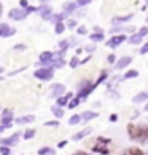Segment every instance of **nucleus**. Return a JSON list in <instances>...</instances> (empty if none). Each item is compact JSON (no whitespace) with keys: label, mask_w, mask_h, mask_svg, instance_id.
<instances>
[{"label":"nucleus","mask_w":148,"mask_h":155,"mask_svg":"<svg viewBox=\"0 0 148 155\" xmlns=\"http://www.w3.org/2000/svg\"><path fill=\"white\" fill-rule=\"evenodd\" d=\"M76 9H77V5L74 4V2H71V4H67V5L64 7V12H66V14H69V12L76 11Z\"/></svg>","instance_id":"b1692460"},{"label":"nucleus","mask_w":148,"mask_h":155,"mask_svg":"<svg viewBox=\"0 0 148 155\" xmlns=\"http://www.w3.org/2000/svg\"><path fill=\"white\" fill-rule=\"evenodd\" d=\"M77 64H79V59H77V57H72L71 62H69V66H71V67H76Z\"/></svg>","instance_id":"2f4dec72"},{"label":"nucleus","mask_w":148,"mask_h":155,"mask_svg":"<svg viewBox=\"0 0 148 155\" xmlns=\"http://www.w3.org/2000/svg\"><path fill=\"white\" fill-rule=\"evenodd\" d=\"M35 78L43 79V81H50L54 78V67H41L38 71H35Z\"/></svg>","instance_id":"7ed1b4c3"},{"label":"nucleus","mask_w":148,"mask_h":155,"mask_svg":"<svg viewBox=\"0 0 148 155\" xmlns=\"http://www.w3.org/2000/svg\"><path fill=\"white\" fill-rule=\"evenodd\" d=\"M145 110H148V104H146V105H145Z\"/></svg>","instance_id":"49530a36"},{"label":"nucleus","mask_w":148,"mask_h":155,"mask_svg":"<svg viewBox=\"0 0 148 155\" xmlns=\"http://www.w3.org/2000/svg\"><path fill=\"white\" fill-rule=\"evenodd\" d=\"M35 11H36L35 7H26V9H21V7H19V9H11L9 17H11V19H14V21H22V19H24L29 12H35Z\"/></svg>","instance_id":"f03ea898"},{"label":"nucleus","mask_w":148,"mask_h":155,"mask_svg":"<svg viewBox=\"0 0 148 155\" xmlns=\"http://www.w3.org/2000/svg\"><path fill=\"white\" fill-rule=\"evenodd\" d=\"M67 24H69V26H71V28H74V26H76L77 22H76V21H74V19H71V21L67 22Z\"/></svg>","instance_id":"a19ab883"},{"label":"nucleus","mask_w":148,"mask_h":155,"mask_svg":"<svg viewBox=\"0 0 148 155\" xmlns=\"http://www.w3.org/2000/svg\"><path fill=\"white\" fill-rule=\"evenodd\" d=\"M64 29H66L64 22H55V33H57V35H62V33H64Z\"/></svg>","instance_id":"412c9836"},{"label":"nucleus","mask_w":148,"mask_h":155,"mask_svg":"<svg viewBox=\"0 0 148 155\" xmlns=\"http://www.w3.org/2000/svg\"><path fill=\"white\" fill-rule=\"evenodd\" d=\"M140 35H141V36H146V35H148V28H141V29H140Z\"/></svg>","instance_id":"e433bc0d"},{"label":"nucleus","mask_w":148,"mask_h":155,"mask_svg":"<svg viewBox=\"0 0 148 155\" xmlns=\"http://www.w3.org/2000/svg\"><path fill=\"white\" fill-rule=\"evenodd\" d=\"M72 155H90L88 152H76V153H72Z\"/></svg>","instance_id":"79ce46f5"},{"label":"nucleus","mask_w":148,"mask_h":155,"mask_svg":"<svg viewBox=\"0 0 148 155\" xmlns=\"http://www.w3.org/2000/svg\"><path fill=\"white\" fill-rule=\"evenodd\" d=\"M127 134H129L133 140H148V126L127 124Z\"/></svg>","instance_id":"f257e3e1"},{"label":"nucleus","mask_w":148,"mask_h":155,"mask_svg":"<svg viewBox=\"0 0 148 155\" xmlns=\"http://www.w3.org/2000/svg\"><path fill=\"white\" fill-rule=\"evenodd\" d=\"M17 140H19V133L12 134V136H9V138L0 140V143H2V145H5V147H11V145H16V143H17Z\"/></svg>","instance_id":"6e6552de"},{"label":"nucleus","mask_w":148,"mask_h":155,"mask_svg":"<svg viewBox=\"0 0 148 155\" xmlns=\"http://www.w3.org/2000/svg\"><path fill=\"white\" fill-rule=\"evenodd\" d=\"M72 95L71 93H66L64 97H57V105L62 107V105H67V102H69V98H71Z\"/></svg>","instance_id":"2eb2a0df"},{"label":"nucleus","mask_w":148,"mask_h":155,"mask_svg":"<svg viewBox=\"0 0 148 155\" xmlns=\"http://www.w3.org/2000/svg\"><path fill=\"white\" fill-rule=\"evenodd\" d=\"M52 112L55 114V117H62L64 116V110H62V107H59V105L52 107Z\"/></svg>","instance_id":"4be33fe9"},{"label":"nucleus","mask_w":148,"mask_h":155,"mask_svg":"<svg viewBox=\"0 0 148 155\" xmlns=\"http://www.w3.org/2000/svg\"><path fill=\"white\" fill-rule=\"evenodd\" d=\"M4 129H5V127H4V126H0V133H2V131H4Z\"/></svg>","instance_id":"37998d69"},{"label":"nucleus","mask_w":148,"mask_h":155,"mask_svg":"<svg viewBox=\"0 0 148 155\" xmlns=\"http://www.w3.org/2000/svg\"><path fill=\"white\" fill-rule=\"evenodd\" d=\"M59 47H61V50L64 52V50L69 47V41H67V40H64V41H61V43H59Z\"/></svg>","instance_id":"473e14b6"},{"label":"nucleus","mask_w":148,"mask_h":155,"mask_svg":"<svg viewBox=\"0 0 148 155\" xmlns=\"http://www.w3.org/2000/svg\"><path fill=\"white\" fill-rule=\"evenodd\" d=\"M105 78H107V72H102V74H100V78H98V83H102V81H104V79H105Z\"/></svg>","instance_id":"4c0bfd02"},{"label":"nucleus","mask_w":148,"mask_h":155,"mask_svg":"<svg viewBox=\"0 0 148 155\" xmlns=\"http://www.w3.org/2000/svg\"><path fill=\"white\" fill-rule=\"evenodd\" d=\"M77 104H79V98H74V100H71V102H67L69 109H74V107H77Z\"/></svg>","instance_id":"c756f323"},{"label":"nucleus","mask_w":148,"mask_h":155,"mask_svg":"<svg viewBox=\"0 0 148 155\" xmlns=\"http://www.w3.org/2000/svg\"><path fill=\"white\" fill-rule=\"evenodd\" d=\"M145 100H148V91H141V93H138L134 98H133V102L134 104H141V102H145Z\"/></svg>","instance_id":"4468645a"},{"label":"nucleus","mask_w":148,"mask_h":155,"mask_svg":"<svg viewBox=\"0 0 148 155\" xmlns=\"http://www.w3.org/2000/svg\"><path fill=\"white\" fill-rule=\"evenodd\" d=\"M35 121V116L31 114V116H22L17 119V124H28V122H33Z\"/></svg>","instance_id":"dca6fc26"},{"label":"nucleus","mask_w":148,"mask_h":155,"mask_svg":"<svg viewBox=\"0 0 148 155\" xmlns=\"http://www.w3.org/2000/svg\"><path fill=\"white\" fill-rule=\"evenodd\" d=\"M131 17H133L131 14H129V16H122V17H115V19H114L112 22H114V24H117V22H124V21H129Z\"/></svg>","instance_id":"393cba45"},{"label":"nucleus","mask_w":148,"mask_h":155,"mask_svg":"<svg viewBox=\"0 0 148 155\" xmlns=\"http://www.w3.org/2000/svg\"><path fill=\"white\" fill-rule=\"evenodd\" d=\"M90 40H91V41H102V40H104V33H93V35H90Z\"/></svg>","instance_id":"5701e85b"},{"label":"nucleus","mask_w":148,"mask_h":155,"mask_svg":"<svg viewBox=\"0 0 148 155\" xmlns=\"http://www.w3.org/2000/svg\"><path fill=\"white\" fill-rule=\"evenodd\" d=\"M124 155H145V153H143V150L138 148V147H129V148L124 150Z\"/></svg>","instance_id":"f8f14e48"},{"label":"nucleus","mask_w":148,"mask_h":155,"mask_svg":"<svg viewBox=\"0 0 148 155\" xmlns=\"http://www.w3.org/2000/svg\"><path fill=\"white\" fill-rule=\"evenodd\" d=\"M131 57H122L121 61H117L115 62V69H124V67H127L129 64H131Z\"/></svg>","instance_id":"9d476101"},{"label":"nucleus","mask_w":148,"mask_h":155,"mask_svg":"<svg viewBox=\"0 0 148 155\" xmlns=\"http://www.w3.org/2000/svg\"><path fill=\"white\" fill-rule=\"evenodd\" d=\"M97 86V84L93 83H83V88H79V91H77V98H83V97H86L88 93H91L93 91V88Z\"/></svg>","instance_id":"39448f33"},{"label":"nucleus","mask_w":148,"mask_h":155,"mask_svg":"<svg viewBox=\"0 0 148 155\" xmlns=\"http://www.w3.org/2000/svg\"><path fill=\"white\" fill-rule=\"evenodd\" d=\"M107 61H109L110 64H114V62H115V55H109V59H107Z\"/></svg>","instance_id":"ea45409f"},{"label":"nucleus","mask_w":148,"mask_h":155,"mask_svg":"<svg viewBox=\"0 0 148 155\" xmlns=\"http://www.w3.org/2000/svg\"><path fill=\"white\" fill-rule=\"evenodd\" d=\"M40 14H41V17H43L45 21L52 19V7L47 5V4H43V5L40 7Z\"/></svg>","instance_id":"423d86ee"},{"label":"nucleus","mask_w":148,"mask_h":155,"mask_svg":"<svg viewBox=\"0 0 148 155\" xmlns=\"http://www.w3.org/2000/svg\"><path fill=\"white\" fill-rule=\"evenodd\" d=\"M141 41H143V36H141L140 33L129 36V43H133V45H138V43H141Z\"/></svg>","instance_id":"f3484780"},{"label":"nucleus","mask_w":148,"mask_h":155,"mask_svg":"<svg viewBox=\"0 0 148 155\" xmlns=\"http://www.w3.org/2000/svg\"><path fill=\"white\" fill-rule=\"evenodd\" d=\"M40 2H41V4H47V2H48V0H40Z\"/></svg>","instance_id":"c03bdc74"},{"label":"nucleus","mask_w":148,"mask_h":155,"mask_svg":"<svg viewBox=\"0 0 148 155\" xmlns=\"http://www.w3.org/2000/svg\"><path fill=\"white\" fill-rule=\"evenodd\" d=\"M95 117H98V114H97V112H83L81 119H84V121H90V119H95Z\"/></svg>","instance_id":"6ab92c4d"},{"label":"nucleus","mask_w":148,"mask_h":155,"mask_svg":"<svg viewBox=\"0 0 148 155\" xmlns=\"http://www.w3.org/2000/svg\"><path fill=\"white\" fill-rule=\"evenodd\" d=\"M93 150H95V152H98V153H104V155H109V150H107V148H105V147H102V145H95V147H93Z\"/></svg>","instance_id":"aec40b11"},{"label":"nucleus","mask_w":148,"mask_h":155,"mask_svg":"<svg viewBox=\"0 0 148 155\" xmlns=\"http://www.w3.org/2000/svg\"><path fill=\"white\" fill-rule=\"evenodd\" d=\"M145 155H148V153H145Z\"/></svg>","instance_id":"8fccbe9b"},{"label":"nucleus","mask_w":148,"mask_h":155,"mask_svg":"<svg viewBox=\"0 0 148 155\" xmlns=\"http://www.w3.org/2000/svg\"><path fill=\"white\" fill-rule=\"evenodd\" d=\"M0 153H2V155H9V153H11V150H9V147H5V145H2V147H0Z\"/></svg>","instance_id":"7c9ffc66"},{"label":"nucleus","mask_w":148,"mask_h":155,"mask_svg":"<svg viewBox=\"0 0 148 155\" xmlns=\"http://www.w3.org/2000/svg\"><path fill=\"white\" fill-rule=\"evenodd\" d=\"M90 133H91V127H84L83 131H79L77 134H74V136H72V140H74V141H77V140H83L84 136H88Z\"/></svg>","instance_id":"ddd939ff"},{"label":"nucleus","mask_w":148,"mask_h":155,"mask_svg":"<svg viewBox=\"0 0 148 155\" xmlns=\"http://www.w3.org/2000/svg\"><path fill=\"white\" fill-rule=\"evenodd\" d=\"M140 52H141V54H148V43L143 45L141 48H140Z\"/></svg>","instance_id":"c9c22d12"},{"label":"nucleus","mask_w":148,"mask_h":155,"mask_svg":"<svg viewBox=\"0 0 148 155\" xmlns=\"http://www.w3.org/2000/svg\"><path fill=\"white\" fill-rule=\"evenodd\" d=\"M38 155H55V150L48 148V147H43V148L38 150Z\"/></svg>","instance_id":"a211bd4d"},{"label":"nucleus","mask_w":148,"mask_h":155,"mask_svg":"<svg viewBox=\"0 0 148 155\" xmlns=\"http://www.w3.org/2000/svg\"><path fill=\"white\" fill-rule=\"evenodd\" d=\"M146 22H148V16H146Z\"/></svg>","instance_id":"de8ad7c7"},{"label":"nucleus","mask_w":148,"mask_h":155,"mask_svg":"<svg viewBox=\"0 0 148 155\" xmlns=\"http://www.w3.org/2000/svg\"><path fill=\"white\" fill-rule=\"evenodd\" d=\"M35 136V129H26L24 131V140H31Z\"/></svg>","instance_id":"a878e982"},{"label":"nucleus","mask_w":148,"mask_h":155,"mask_svg":"<svg viewBox=\"0 0 148 155\" xmlns=\"http://www.w3.org/2000/svg\"><path fill=\"white\" fill-rule=\"evenodd\" d=\"M45 126H48V127H55V126H59V122H57V121H48L47 124H45Z\"/></svg>","instance_id":"f704fd0d"},{"label":"nucleus","mask_w":148,"mask_h":155,"mask_svg":"<svg viewBox=\"0 0 148 155\" xmlns=\"http://www.w3.org/2000/svg\"><path fill=\"white\" fill-rule=\"evenodd\" d=\"M122 41H126V36H124V35H117V36H112V38L107 41V47H109V48H115V47H119Z\"/></svg>","instance_id":"20e7f679"},{"label":"nucleus","mask_w":148,"mask_h":155,"mask_svg":"<svg viewBox=\"0 0 148 155\" xmlns=\"http://www.w3.org/2000/svg\"><path fill=\"white\" fill-rule=\"evenodd\" d=\"M93 0H77L76 2V5L77 7H84V5H88V4H91Z\"/></svg>","instance_id":"cd10ccee"},{"label":"nucleus","mask_w":148,"mask_h":155,"mask_svg":"<svg viewBox=\"0 0 148 155\" xmlns=\"http://www.w3.org/2000/svg\"><path fill=\"white\" fill-rule=\"evenodd\" d=\"M19 5H21V9H26V7H28V2H26V0H21V2H19Z\"/></svg>","instance_id":"58836bf2"},{"label":"nucleus","mask_w":148,"mask_h":155,"mask_svg":"<svg viewBox=\"0 0 148 155\" xmlns=\"http://www.w3.org/2000/svg\"><path fill=\"white\" fill-rule=\"evenodd\" d=\"M77 33H79V35H86V33H88V29L84 28V26H79V28H77Z\"/></svg>","instance_id":"72a5a7b5"},{"label":"nucleus","mask_w":148,"mask_h":155,"mask_svg":"<svg viewBox=\"0 0 148 155\" xmlns=\"http://www.w3.org/2000/svg\"><path fill=\"white\" fill-rule=\"evenodd\" d=\"M138 76V71H134V69H133V71H127L126 74H124V79H129V78H136Z\"/></svg>","instance_id":"bb28decb"},{"label":"nucleus","mask_w":148,"mask_h":155,"mask_svg":"<svg viewBox=\"0 0 148 155\" xmlns=\"http://www.w3.org/2000/svg\"><path fill=\"white\" fill-rule=\"evenodd\" d=\"M79 121H81V116H72L71 119H69V124H72V126H74V124H77Z\"/></svg>","instance_id":"c85d7f7f"},{"label":"nucleus","mask_w":148,"mask_h":155,"mask_svg":"<svg viewBox=\"0 0 148 155\" xmlns=\"http://www.w3.org/2000/svg\"><path fill=\"white\" fill-rule=\"evenodd\" d=\"M0 17H2V4H0Z\"/></svg>","instance_id":"a18cd8bd"},{"label":"nucleus","mask_w":148,"mask_h":155,"mask_svg":"<svg viewBox=\"0 0 148 155\" xmlns=\"http://www.w3.org/2000/svg\"><path fill=\"white\" fill-rule=\"evenodd\" d=\"M16 33V29L7 26V24H0V36H12Z\"/></svg>","instance_id":"0eeeda50"},{"label":"nucleus","mask_w":148,"mask_h":155,"mask_svg":"<svg viewBox=\"0 0 148 155\" xmlns=\"http://www.w3.org/2000/svg\"><path fill=\"white\" fill-rule=\"evenodd\" d=\"M11 121H12V112H4L2 114V126L5 127H11Z\"/></svg>","instance_id":"9b49d317"},{"label":"nucleus","mask_w":148,"mask_h":155,"mask_svg":"<svg viewBox=\"0 0 148 155\" xmlns=\"http://www.w3.org/2000/svg\"><path fill=\"white\" fill-rule=\"evenodd\" d=\"M62 93H66L64 84H54V86H52V91H50V95H52V97H61Z\"/></svg>","instance_id":"1a4fd4ad"},{"label":"nucleus","mask_w":148,"mask_h":155,"mask_svg":"<svg viewBox=\"0 0 148 155\" xmlns=\"http://www.w3.org/2000/svg\"><path fill=\"white\" fill-rule=\"evenodd\" d=\"M0 72H2V69H0Z\"/></svg>","instance_id":"09e8293b"}]
</instances>
